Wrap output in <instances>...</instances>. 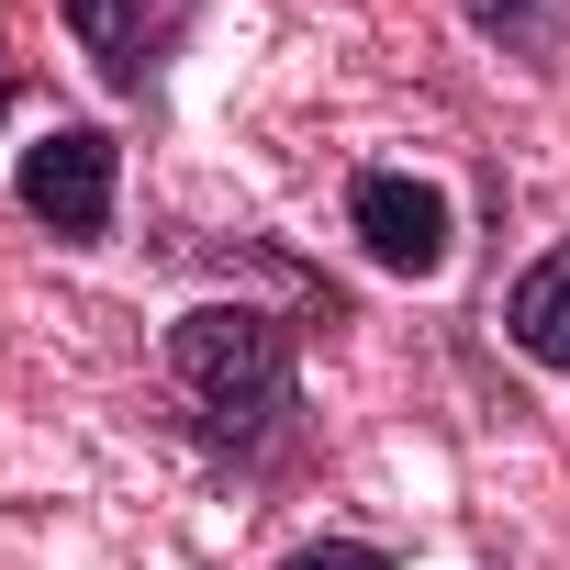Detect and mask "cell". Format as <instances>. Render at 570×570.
Listing matches in <instances>:
<instances>
[{
    "label": "cell",
    "instance_id": "cell-2",
    "mask_svg": "<svg viewBox=\"0 0 570 570\" xmlns=\"http://www.w3.org/2000/svg\"><path fill=\"white\" fill-rule=\"evenodd\" d=\"M112 190H124V146L101 124H46L12 157V202L57 235V246H101L112 235Z\"/></svg>",
    "mask_w": 570,
    "mask_h": 570
},
{
    "label": "cell",
    "instance_id": "cell-5",
    "mask_svg": "<svg viewBox=\"0 0 570 570\" xmlns=\"http://www.w3.org/2000/svg\"><path fill=\"white\" fill-rule=\"evenodd\" d=\"M503 336H514L537 370L570 381V235H559L537 268H514V292H503Z\"/></svg>",
    "mask_w": 570,
    "mask_h": 570
},
{
    "label": "cell",
    "instance_id": "cell-6",
    "mask_svg": "<svg viewBox=\"0 0 570 570\" xmlns=\"http://www.w3.org/2000/svg\"><path fill=\"white\" fill-rule=\"evenodd\" d=\"M459 12H470L481 46H503V57H525V68H548V57L570 46V0H459Z\"/></svg>",
    "mask_w": 570,
    "mask_h": 570
},
{
    "label": "cell",
    "instance_id": "cell-8",
    "mask_svg": "<svg viewBox=\"0 0 570 570\" xmlns=\"http://www.w3.org/2000/svg\"><path fill=\"white\" fill-rule=\"evenodd\" d=\"M12 90H23V79H12V68H0V112H12Z\"/></svg>",
    "mask_w": 570,
    "mask_h": 570
},
{
    "label": "cell",
    "instance_id": "cell-1",
    "mask_svg": "<svg viewBox=\"0 0 570 570\" xmlns=\"http://www.w3.org/2000/svg\"><path fill=\"white\" fill-rule=\"evenodd\" d=\"M168 381L190 392V414L235 459H257V448L292 436V414H303V336L279 325L268 303H190L168 325Z\"/></svg>",
    "mask_w": 570,
    "mask_h": 570
},
{
    "label": "cell",
    "instance_id": "cell-3",
    "mask_svg": "<svg viewBox=\"0 0 570 570\" xmlns=\"http://www.w3.org/2000/svg\"><path fill=\"white\" fill-rule=\"evenodd\" d=\"M347 235H358L370 268H392V279H436L448 246H459V213H448V190L414 179V168H358V179H347Z\"/></svg>",
    "mask_w": 570,
    "mask_h": 570
},
{
    "label": "cell",
    "instance_id": "cell-7",
    "mask_svg": "<svg viewBox=\"0 0 570 570\" xmlns=\"http://www.w3.org/2000/svg\"><path fill=\"white\" fill-rule=\"evenodd\" d=\"M279 570H403L392 548H370V537H314V548H292Z\"/></svg>",
    "mask_w": 570,
    "mask_h": 570
},
{
    "label": "cell",
    "instance_id": "cell-4",
    "mask_svg": "<svg viewBox=\"0 0 570 570\" xmlns=\"http://www.w3.org/2000/svg\"><path fill=\"white\" fill-rule=\"evenodd\" d=\"M57 12H68L79 57H90L112 90H146V79L168 68V46L190 35V12H202V0H57Z\"/></svg>",
    "mask_w": 570,
    "mask_h": 570
}]
</instances>
